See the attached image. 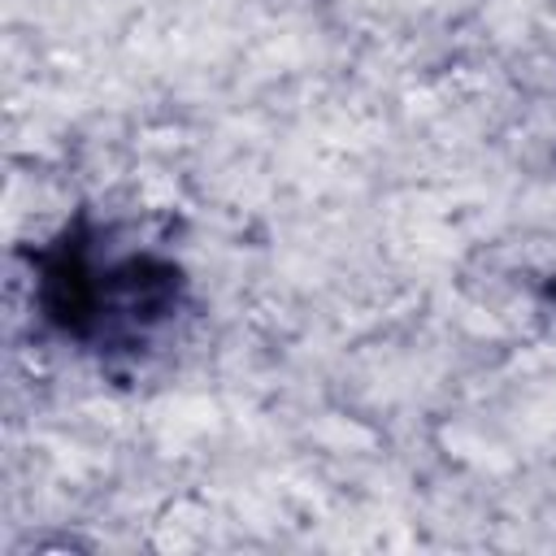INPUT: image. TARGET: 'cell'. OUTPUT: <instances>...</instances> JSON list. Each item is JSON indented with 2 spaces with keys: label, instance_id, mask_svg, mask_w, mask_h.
I'll use <instances>...</instances> for the list:
<instances>
[{
  "label": "cell",
  "instance_id": "2",
  "mask_svg": "<svg viewBox=\"0 0 556 556\" xmlns=\"http://www.w3.org/2000/svg\"><path fill=\"white\" fill-rule=\"evenodd\" d=\"M539 295H543V300H547V304H556V274H552V278H543V282H539Z\"/></svg>",
  "mask_w": 556,
  "mask_h": 556
},
{
  "label": "cell",
  "instance_id": "1",
  "mask_svg": "<svg viewBox=\"0 0 556 556\" xmlns=\"http://www.w3.org/2000/svg\"><path fill=\"white\" fill-rule=\"evenodd\" d=\"M17 256L39 330L109 374L156 361L191 317L187 265L91 208H74Z\"/></svg>",
  "mask_w": 556,
  "mask_h": 556
}]
</instances>
